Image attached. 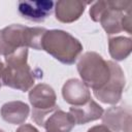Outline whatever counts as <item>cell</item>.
I'll return each mask as SVG.
<instances>
[{
  "mask_svg": "<svg viewBox=\"0 0 132 132\" xmlns=\"http://www.w3.org/2000/svg\"><path fill=\"white\" fill-rule=\"evenodd\" d=\"M103 111V108L92 98L84 105L71 106L69 108V113L72 116L75 125H84L99 120L101 119Z\"/></svg>",
  "mask_w": 132,
  "mask_h": 132,
  "instance_id": "cell-13",
  "label": "cell"
},
{
  "mask_svg": "<svg viewBox=\"0 0 132 132\" xmlns=\"http://www.w3.org/2000/svg\"><path fill=\"white\" fill-rule=\"evenodd\" d=\"M62 96L66 103L72 106L86 104L91 99L89 88L77 78H69L62 87Z\"/></svg>",
  "mask_w": 132,
  "mask_h": 132,
  "instance_id": "cell-10",
  "label": "cell"
},
{
  "mask_svg": "<svg viewBox=\"0 0 132 132\" xmlns=\"http://www.w3.org/2000/svg\"><path fill=\"white\" fill-rule=\"evenodd\" d=\"M46 29L12 24L0 30V55L6 57L22 47L41 51V41Z\"/></svg>",
  "mask_w": 132,
  "mask_h": 132,
  "instance_id": "cell-3",
  "label": "cell"
},
{
  "mask_svg": "<svg viewBox=\"0 0 132 132\" xmlns=\"http://www.w3.org/2000/svg\"><path fill=\"white\" fill-rule=\"evenodd\" d=\"M87 132H112V131L102 124V125H96L89 128Z\"/></svg>",
  "mask_w": 132,
  "mask_h": 132,
  "instance_id": "cell-17",
  "label": "cell"
},
{
  "mask_svg": "<svg viewBox=\"0 0 132 132\" xmlns=\"http://www.w3.org/2000/svg\"><path fill=\"white\" fill-rule=\"evenodd\" d=\"M30 112V107L27 103L16 100L9 101L2 105L0 109V114L2 119L8 124L21 125L24 124L28 119Z\"/></svg>",
  "mask_w": 132,
  "mask_h": 132,
  "instance_id": "cell-14",
  "label": "cell"
},
{
  "mask_svg": "<svg viewBox=\"0 0 132 132\" xmlns=\"http://www.w3.org/2000/svg\"><path fill=\"white\" fill-rule=\"evenodd\" d=\"M15 132H39V131L31 124H23L15 130Z\"/></svg>",
  "mask_w": 132,
  "mask_h": 132,
  "instance_id": "cell-16",
  "label": "cell"
},
{
  "mask_svg": "<svg viewBox=\"0 0 132 132\" xmlns=\"http://www.w3.org/2000/svg\"><path fill=\"white\" fill-rule=\"evenodd\" d=\"M110 78L100 90L93 91L94 96L105 104H117L122 99V94L126 85V78L123 69L119 64L109 61Z\"/></svg>",
  "mask_w": 132,
  "mask_h": 132,
  "instance_id": "cell-7",
  "label": "cell"
},
{
  "mask_svg": "<svg viewBox=\"0 0 132 132\" xmlns=\"http://www.w3.org/2000/svg\"><path fill=\"white\" fill-rule=\"evenodd\" d=\"M41 50L61 63L72 65L82 52V44L70 33L53 29L45 31L42 37Z\"/></svg>",
  "mask_w": 132,
  "mask_h": 132,
  "instance_id": "cell-4",
  "label": "cell"
},
{
  "mask_svg": "<svg viewBox=\"0 0 132 132\" xmlns=\"http://www.w3.org/2000/svg\"><path fill=\"white\" fill-rule=\"evenodd\" d=\"M131 1H97L90 7L89 13L94 22H99L107 35L126 31L132 34Z\"/></svg>",
  "mask_w": 132,
  "mask_h": 132,
  "instance_id": "cell-1",
  "label": "cell"
},
{
  "mask_svg": "<svg viewBox=\"0 0 132 132\" xmlns=\"http://www.w3.org/2000/svg\"><path fill=\"white\" fill-rule=\"evenodd\" d=\"M87 2L78 0H60L55 4L56 19L65 24L77 21L85 11Z\"/></svg>",
  "mask_w": 132,
  "mask_h": 132,
  "instance_id": "cell-11",
  "label": "cell"
},
{
  "mask_svg": "<svg viewBox=\"0 0 132 132\" xmlns=\"http://www.w3.org/2000/svg\"><path fill=\"white\" fill-rule=\"evenodd\" d=\"M4 68H5V65L0 60V80H1V77H2V74H3V71H4Z\"/></svg>",
  "mask_w": 132,
  "mask_h": 132,
  "instance_id": "cell-18",
  "label": "cell"
},
{
  "mask_svg": "<svg viewBox=\"0 0 132 132\" xmlns=\"http://www.w3.org/2000/svg\"><path fill=\"white\" fill-rule=\"evenodd\" d=\"M55 3L51 0L20 1L18 5L19 13L31 22H43L53 11Z\"/></svg>",
  "mask_w": 132,
  "mask_h": 132,
  "instance_id": "cell-9",
  "label": "cell"
},
{
  "mask_svg": "<svg viewBox=\"0 0 132 132\" xmlns=\"http://www.w3.org/2000/svg\"><path fill=\"white\" fill-rule=\"evenodd\" d=\"M0 132H4V131H3V130H2V129H0Z\"/></svg>",
  "mask_w": 132,
  "mask_h": 132,
  "instance_id": "cell-19",
  "label": "cell"
},
{
  "mask_svg": "<svg viewBox=\"0 0 132 132\" xmlns=\"http://www.w3.org/2000/svg\"><path fill=\"white\" fill-rule=\"evenodd\" d=\"M131 109L126 106H111L103 111L102 124L112 132H131Z\"/></svg>",
  "mask_w": 132,
  "mask_h": 132,
  "instance_id": "cell-8",
  "label": "cell"
},
{
  "mask_svg": "<svg viewBox=\"0 0 132 132\" xmlns=\"http://www.w3.org/2000/svg\"><path fill=\"white\" fill-rule=\"evenodd\" d=\"M29 101L33 106L32 120L41 126L45 117L59 106L57 105V95L54 89L47 84H37L29 91Z\"/></svg>",
  "mask_w": 132,
  "mask_h": 132,
  "instance_id": "cell-6",
  "label": "cell"
},
{
  "mask_svg": "<svg viewBox=\"0 0 132 132\" xmlns=\"http://www.w3.org/2000/svg\"><path fill=\"white\" fill-rule=\"evenodd\" d=\"M1 85H2V84H1V80H0V88H1Z\"/></svg>",
  "mask_w": 132,
  "mask_h": 132,
  "instance_id": "cell-20",
  "label": "cell"
},
{
  "mask_svg": "<svg viewBox=\"0 0 132 132\" xmlns=\"http://www.w3.org/2000/svg\"><path fill=\"white\" fill-rule=\"evenodd\" d=\"M132 51V40L130 37L116 36L108 40V52L116 61H123L129 57Z\"/></svg>",
  "mask_w": 132,
  "mask_h": 132,
  "instance_id": "cell-15",
  "label": "cell"
},
{
  "mask_svg": "<svg viewBox=\"0 0 132 132\" xmlns=\"http://www.w3.org/2000/svg\"><path fill=\"white\" fill-rule=\"evenodd\" d=\"M42 77V71L33 70L28 64V48L22 47L5 57V68L1 84L22 91H30L37 78Z\"/></svg>",
  "mask_w": 132,
  "mask_h": 132,
  "instance_id": "cell-2",
  "label": "cell"
},
{
  "mask_svg": "<svg viewBox=\"0 0 132 132\" xmlns=\"http://www.w3.org/2000/svg\"><path fill=\"white\" fill-rule=\"evenodd\" d=\"M74 126L75 123L72 116L59 107L48 113L41 125L45 132H70Z\"/></svg>",
  "mask_w": 132,
  "mask_h": 132,
  "instance_id": "cell-12",
  "label": "cell"
},
{
  "mask_svg": "<svg viewBox=\"0 0 132 132\" xmlns=\"http://www.w3.org/2000/svg\"><path fill=\"white\" fill-rule=\"evenodd\" d=\"M76 68L81 81L93 91L102 89L110 78L109 61H105L96 52L82 54L76 63Z\"/></svg>",
  "mask_w": 132,
  "mask_h": 132,
  "instance_id": "cell-5",
  "label": "cell"
}]
</instances>
